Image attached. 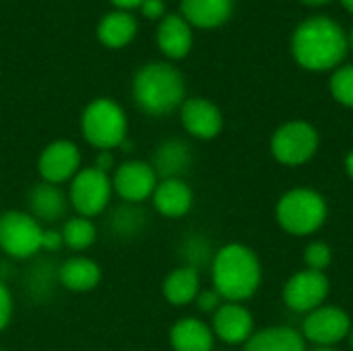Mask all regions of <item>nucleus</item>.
<instances>
[{
	"label": "nucleus",
	"instance_id": "15",
	"mask_svg": "<svg viewBox=\"0 0 353 351\" xmlns=\"http://www.w3.org/2000/svg\"><path fill=\"white\" fill-rule=\"evenodd\" d=\"M27 207L29 215L35 217L39 223H54L68 211V197L58 184L39 182L29 188L27 192Z\"/></svg>",
	"mask_w": 353,
	"mask_h": 351
},
{
	"label": "nucleus",
	"instance_id": "40",
	"mask_svg": "<svg viewBox=\"0 0 353 351\" xmlns=\"http://www.w3.org/2000/svg\"><path fill=\"white\" fill-rule=\"evenodd\" d=\"M350 343H352V348H353V327H352V333H350Z\"/></svg>",
	"mask_w": 353,
	"mask_h": 351
},
{
	"label": "nucleus",
	"instance_id": "8",
	"mask_svg": "<svg viewBox=\"0 0 353 351\" xmlns=\"http://www.w3.org/2000/svg\"><path fill=\"white\" fill-rule=\"evenodd\" d=\"M112 178L97 168H81L70 180L68 203L81 217H95L105 211L112 201Z\"/></svg>",
	"mask_w": 353,
	"mask_h": 351
},
{
	"label": "nucleus",
	"instance_id": "18",
	"mask_svg": "<svg viewBox=\"0 0 353 351\" xmlns=\"http://www.w3.org/2000/svg\"><path fill=\"white\" fill-rule=\"evenodd\" d=\"M157 46L172 60L184 58L192 48V27L182 14H165L157 27Z\"/></svg>",
	"mask_w": 353,
	"mask_h": 351
},
{
	"label": "nucleus",
	"instance_id": "28",
	"mask_svg": "<svg viewBox=\"0 0 353 351\" xmlns=\"http://www.w3.org/2000/svg\"><path fill=\"white\" fill-rule=\"evenodd\" d=\"M331 95L345 108H353V64L341 66L331 77Z\"/></svg>",
	"mask_w": 353,
	"mask_h": 351
},
{
	"label": "nucleus",
	"instance_id": "22",
	"mask_svg": "<svg viewBox=\"0 0 353 351\" xmlns=\"http://www.w3.org/2000/svg\"><path fill=\"white\" fill-rule=\"evenodd\" d=\"M139 31L137 17L130 10H112L97 23V37L105 48H124L128 46Z\"/></svg>",
	"mask_w": 353,
	"mask_h": 351
},
{
	"label": "nucleus",
	"instance_id": "36",
	"mask_svg": "<svg viewBox=\"0 0 353 351\" xmlns=\"http://www.w3.org/2000/svg\"><path fill=\"white\" fill-rule=\"evenodd\" d=\"M345 170H347L350 178L353 180V149L347 153V157H345Z\"/></svg>",
	"mask_w": 353,
	"mask_h": 351
},
{
	"label": "nucleus",
	"instance_id": "12",
	"mask_svg": "<svg viewBox=\"0 0 353 351\" xmlns=\"http://www.w3.org/2000/svg\"><path fill=\"white\" fill-rule=\"evenodd\" d=\"M37 170L43 182L60 186L62 182L72 180L81 170V151L72 141H54L41 151Z\"/></svg>",
	"mask_w": 353,
	"mask_h": 351
},
{
	"label": "nucleus",
	"instance_id": "30",
	"mask_svg": "<svg viewBox=\"0 0 353 351\" xmlns=\"http://www.w3.org/2000/svg\"><path fill=\"white\" fill-rule=\"evenodd\" d=\"M196 308L201 312H207V314H215L219 310V306L223 304V298L215 292V290H207V292H199L196 296Z\"/></svg>",
	"mask_w": 353,
	"mask_h": 351
},
{
	"label": "nucleus",
	"instance_id": "27",
	"mask_svg": "<svg viewBox=\"0 0 353 351\" xmlns=\"http://www.w3.org/2000/svg\"><path fill=\"white\" fill-rule=\"evenodd\" d=\"M180 254L186 261L184 267H192V269H201L203 265L211 263L215 252H211V242L199 234H192L188 238H184V242L180 244Z\"/></svg>",
	"mask_w": 353,
	"mask_h": 351
},
{
	"label": "nucleus",
	"instance_id": "21",
	"mask_svg": "<svg viewBox=\"0 0 353 351\" xmlns=\"http://www.w3.org/2000/svg\"><path fill=\"white\" fill-rule=\"evenodd\" d=\"M101 281V269L93 259L72 257L58 267V283L70 292H91Z\"/></svg>",
	"mask_w": 353,
	"mask_h": 351
},
{
	"label": "nucleus",
	"instance_id": "26",
	"mask_svg": "<svg viewBox=\"0 0 353 351\" xmlns=\"http://www.w3.org/2000/svg\"><path fill=\"white\" fill-rule=\"evenodd\" d=\"M95 238H97V230H95V223L89 217H81V215L70 217L62 228L64 246L74 250V252L91 248Z\"/></svg>",
	"mask_w": 353,
	"mask_h": 351
},
{
	"label": "nucleus",
	"instance_id": "3",
	"mask_svg": "<svg viewBox=\"0 0 353 351\" xmlns=\"http://www.w3.org/2000/svg\"><path fill=\"white\" fill-rule=\"evenodd\" d=\"M134 103L149 116H165L184 103L186 83L182 72L168 62H149L132 79Z\"/></svg>",
	"mask_w": 353,
	"mask_h": 351
},
{
	"label": "nucleus",
	"instance_id": "20",
	"mask_svg": "<svg viewBox=\"0 0 353 351\" xmlns=\"http://www.w3.org/2000/svg\"><path fill=\"white\" fill-rule=\"evenodd\" d=\"M170 343L174 351H213V329L199 319H180L170 329Z\"/></svg>",
	"mask_w": 353,
	"mask_h": 351
},
{
	"label": "nucleus",
	"instance_id": "23",
	"mask_svg": "<svg viewBox=\"0 0 353 351\" xmlns=\"http://www.w3.org/2000/svg\"><path fill=\"white\" fill-rule=\"evenodd\" d=\"M244 351H306V339L290 327H267L252 333Z\"/></svg>",
	"mask_w": 353,
	"mask_h": 351
},
{
	"label": "nucleus",
	"instance_id": "37",
	"mask_svg": "<svg viewBox=\"0 0 353 351\" xmlns=\"http://www.w3.org/2000/svg\"><path fill=\"white\" fill-rule=\"evenodd\" d=\"M300 2H304V4H308V6H321V4H327V2H331V0H300Z\"/></svg>",
	"mask_w": 353,
	"mask_h": 351
},
{
	"label": "nucleus",
	"instance_id": "4",
	"mask_svg": "<svg viewBox=\"0 0 353 351\" xmlns=\"http://www.w3.org/2000/svg\"><path fill=\"white\" fill-rule=\"evenodd\" d=\"M275 215L283 232L302 238L325 225L329 209L321 192L312 188H292L279 199Z\"/></svg>",
	"mask_w": 353,
	"mask_h": 351
},
{
	"label": "nucleus",
	"instance_id": "33",
	"mask_svg": "<svg viewBox=\"0 0 353 351\" xmlns=\"http://www.w3.org/2000/svg\"><path fill=\"white\" fill-rule=\"evenodd\" d=\"M139 8H141L143 17H147V19H163L165 17L163 0H143Z\"/></svg>",
	"mask_w": 353,
	"mask_h": 351
},
{
	"label": "nucleus",
	"instance_id": "32",
	"mask_svg": "<svg viewBox=\"0 0 353 351\" xmlns=\"http://www.w3.org/2000/svg\"><path fill=\"white\" fill-rule=\"evenodd\" d=\"M62 246H64L62 232H58V230H46V228H43V236H41V250L58 252Z\"/></svg>",
	"mask_w": 353,
	"mask_h": 351
},
{
	"label": "nucleus",
	"instance_id": "13",
	"mask_svg": "<svg viewBox=\"0 0 353 351\" xmlns=\"http://www.w3.org/2000/svg\"><path fill=\"white\" fill-rule=\"evenodd\" d=\"M180 120L186 132L201 141L215 139L223 128L221 110L207 97H190L180 106Z\"/></svg>",
	"mask_w": 353,
	"mask_h": 351
},
{
	"label": "nucleus",
	"instance_id": "17",
	"mask_svg": "<svg viewBox=\"0 0 353 351\" xmlns=\"http://www.w3.org/2000/svg\"><path fill=\"white\" fill-rule=\"evenodd\" d=\"M190 166H192V149L188 147V143L180 139H168L159 143L151 161V168L161 180L182 178Z\"/></svg>",
	"mask_w": 353,
	"mask_h": 351
},
{
	"label": "nucleus",
	"instance_id": "19",
	"mask_svg": "<svg viewBox=\"0 0 353 351\" xmlns=\"http://www.w3.org/2000/svg\"><path fill=\"white\" fill-rule=\"evenodd\" d=\"M180 10L190 27L215 29L232 17L234 0H182Z\"/></svg>",
	"mask_w": 353,
	"mask_h": 351
},
{
	"label": "nucleus",
	"instance_id": "24",
	"mask_svg": "<svg viewBox=\"0 0 353 351\" xmlns=\"http://www.w3.org/2000/svg\"><path fill=\"white\" fill-rule=\"evenodd\" d=\"M163 298L172 306H188L201 292V273L192 267H178L163 279Z\"/></svg>",
	"mask_w": 353,
	"mask_h": 351
},
{
	"label": "nucleus",
	"instance_id": "34",
	"mask_svg": "<svg viewBox=\"0 0 353 351\" xmlns=\"http://www.w3.org/2000/svg\"><path fill=\"white\" fill-rule=\"evenodd\" d=\"M114 166H116V157H114V153H112V151H99V153L95 155V163H93V168H97L99 172L110 174V172L114 170Z\"/></svg>",
	"mask_w": 353,
	"mask_h": 351
},
{
	"label": "nucleus",
	"instance_id": "9",
	"mask_svg": "<svg viewBox=\"0 0 353 351\" xmlns=\"http://www.w3.org/2000/svg\"><path fill=\"white\" fill-rule=\"evenodd\" d=\"M352 327V319L343 308L323 304L321 308L308 312L302 325V335L316 348H333L335 343L350 337Z\"/></svg>",
	"mask_w": 353,
	"mask_h": 351
},
{
	"label": "nucleus",
	"instance_id": "7",
	"mask_svg": "<svg viewBox=\"0 0 353 351\" xmlns=\"http://www.w3.org/2000/svg\"><path fill=\"white\" fill-rule=\"evenodd\" d=\"M321 145L319 130L304 120H292L279 126L271 139V153L283 166L308 163Z\"/></svg>",
	"mask_w": 353,
	"mask_h": 351
},
{
	"label": "nucleus",
	"instance_id": "31",
	"mask_svg": "<svg viewBox=\"0 0 353 351\" xmlns=\"http://www.w3.org/2000/svg\"><path fill=\"white\" fill-rule=\"evenodd\" d=\"M12 294L6 288V283L0 279V331H4L12 319Z\"/></svg>",
	"mask_w": 353,
	"mask_h": 351
},
{
	"label": "nucleus",
	"instance_id": "5",
	"mask_svg": "<svg viewBox=\"0 0 353 351\" xmlns=\"http://www.w3.org/2000/svg\"><path fill=\"white\" fill-rule=\"evenodd\" d=\"M81 130L91 147L112 151L128 139V120L120 103L110 97H97L83 110Z\"/></svg>",
	"mask_w": 353,
	"mask_h": 351
},
{
	"label": "nucleus",
	"instance_id": "25",
	"mask_svg": "<svg viewBox=\"0 0 353 351\" xmlns=\"http://www.w3.org/2000/svg\"><path fill=\"white\" fill-rule=\"evenodd\" d=\"M145 225H147V213L139 205H132V203L118 207L110 215V230L114 236H120V238H132L141 234Z\"/></svg>",
	"mask_w": 353,
	"mask_h": 351
},
{
	"label": "nucleus",
	"instance_id": "16",
	"mask_svg": "<svg viewBox=\"0 0 353 351\" xmlns=\"http://www.w3.org/2000/svg\"><path fill=\"white\" fill-rule=\"evenodd\" d=\"M151 199H153L155 211L170 219L184 217L192 209V203H194L192 188L182 178L159 180Z\"/></svg>",
	"mask_w": 353,
	"mask_h": 351
},
{
	"label": "nucleus",
	"instance_id": "35",
	"mask_svg": "<svg viewBox=\"0 0 353 351\" xmlns=\"http://www.w3.org/2000/svg\"><path fill=\"white\" fill-rule=\"evenodd\" d=\"M118 10H132V8H137V6H141V2L143 0H110Z\"/></svg>",
	"mask_w": 353,
	"mask_h": 351
},
{
	"label": "nucleus",
	"instance_id": "2",
	"mask_svg": "<svg viewBox=\"0 0 353 351\" xmlns=\"http://www.w3.org/2000/svg\"><path fill=\"white\" fill-rule=\"evenodd\" d=\"M213 290L225 302L250 300L261 288L263 267L256 252L240 242L221 246L211 261Z\"/></svg>",
	"mask_w": 353,
	"mask_h": 351
},
{
	"label": "nucleus",
	"instance_id": "41",
	"mask_svg": "<svg viewBox=\"0 0 353 351\" xmlns=\"http://www.w3.org/2000/svg\"><path fill=\"white\" fill-rule=\"evenodd\" d=\"M350 43H352V48H353V29H352V35H350Z\"/></svg>",
	"mask_w": 353,
	"mask_h": 351
},
{
	"label": "nucleus",
	"instance_id": "29",
	"mask_svg": "<svg viewBox=\"0 0 353 351\" xmlns=\"http://www.w3.org/2000/svg\"><path fill=\"white\" fill-rule=\"evenodd\" d=\"M304 263L306 269L325 273L333 263V250L327 242H310L304 250Z\"/></svg>",
	"mask_w": 353,
	"mask_h": 351
},
{
	"label": "nucleus",
	"instance_id": "11",
	"mask_svg": "<svg viewBox=\"0 0 353 351\" xmlns=\"http://www.w3.org/2000/svg\"><path fill=\"white\" fill-rule=\"evenodd\" d=\"M159 178L151 163L141 159H130L120 163L112 176V188L124 203L141 205L143 201L153 197Z\"/></svg>",
	"mask_w": 353,
	"mask_h": 351
},
{
	"label": "nucleus",
	"instance_id": "6",
	"mask_svg": "<svg viewBox=\"0 0 353 351\" xmlns=\"http://www.w3.org/2000/svg\"><path fill=\"white\" fill-rule=\"evenodd\" d=\"M41 223L27 211H4L0 215V250L10 259L25 261L41 250Z\"/></svg>",
	"mask_w": 353,
	"mask_h": 351
},
{
	"label": "nucleus",
	"instance_id": "1",
	"mask_svg": "<svg viewBox=\"0 0 353 351\" xmlns=\"http://www.w3.org/2000/svg\"><path fill=\"white\" fill-rule=\"evenodd\" d=\"M347 37L339 23L329 17L302 21L292 35V54L306 70H329L339 66L347 54Z\"/></svg>",
	"mask_w": 353,
	"mask_h": 351
},
{
	"label": "nucleus",
	"instance_id": "14",
	"mask_svg": "<svg viewBox=\"0 0 353 351\" xmlns=\"http://www.w3.org/2000/svg\"><path fill=\"white\" fill-rule=\"evenodd\" d=\"M213 335L228 345L246 343L254 333V319L240 302H223L213 314Z\"/></svg>",
	"mask_w": 353,
	"mask_h": 351
},
{
	"label": "nucleus",
	"instance_id": "38",
	"mask_svg": "<svg viewBox=\"0 0 353 351\" xmlns=\"http://www.w3.org/2000/svg\"><path fill=\"white\" fill-rule=\"evenodd\" d=\"M341 4L345 6V10H347V12H352L353 14V0H341Z\"/></svg>",
	"mask_w": 353,
	"mask_h": 351
},
{
	"label": "nucleus",
	"instance_id": "39",
	"mask_svg": "<svg viewBox=\"0 0 353 351\" xmlns=\"http://www.w3.org/2000/svg\"><path fill=\"white\" fill-rule=\"evenodd\" d=\"M312 351H337V350H333V348H314Z\"/></svg>",
	"mask_w": 353,
	"mask_h": 351
},
{
	"label": "nucleus",
	"instance_id": "10",
	"mask_svg": "<svg viewBox=\"0 0 353 351\" xmlns=\"http://www.w3.org/2000/svg\"><path fill=\"white\" fill-rule=\"evenodd\" d=\"M331 283L325 273L319 271H298L283 285V302L294 312H312L321 308L329 296Z\"/></svg>",
	"mask_w": 353,
	"mask_h": 351
}]
</instances>
